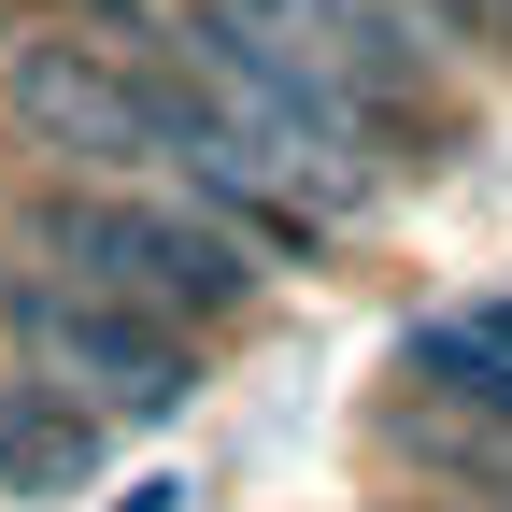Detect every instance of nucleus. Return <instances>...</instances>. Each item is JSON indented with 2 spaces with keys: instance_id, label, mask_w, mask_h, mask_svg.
<instances>
[{
  "instance_id": "obj_2",
  "label": "nucleus",
  "mask_w": 512,
  "mask_h": 512,
  "mask_svg": "<svg viewBox=\"0 0 512 512\" xmlns=\"http://www.w3.org/2000/svg\"><path fill=\"white\" fill-rule=\"evenodd\" d=\"M29 271L100 285L128 313H157V328H228L256 299V242H228L171 185H57V200H29Z\"/></svg>"
},
{
  "instance_id": "obj_8",
  "label": "nucleus",
  "mask_w": 512,
  "mask_h": 512,
  "mask_svg": "<svg viewBox=\"0 0 512 512\" xmlns=\"http://www.w3.org/2000/svg\"><path fill=\"white\" fill-rule=\"evenodd\" d=\"M456 15H512V0H456Z\"/></svg>"
},
{
  "instance_id": "obj_1",
  "label": "nucleus",
  "mask_w": 512,
  "mask_h": 512,
  "mask_svg": "<svg viewBox=\"0 0 512 512\" xmlns=\"http://www.w3.org/2000/svg\"><path fill=\"white\" fill-rule=\"evenodd\" d=\"M143 57H157V72H171L256 171L285 185L313 228L384 200V143H399V128H384V114L328 72V57L271 15V0H171V15L143 29Z\"/></svg>"
},
{
  "instance_id": "obj_7",
  "label": "nucleus",
  "mask_w": 512,
  "mask_h": 512,
  "mask_svg": "<svg viewBox=\"0 0 512 512\" xmlns=\"http://www.w3.org/2000/svg\"><path fill=\"white\" fill-rule=\"evenodd\" d=\"M399 370L427 384V399H456V413L512 427V342H484L470 313H441V328H413V342H399Z\"/></svg>"
},
{
  "instance_id": "obj_5",
  "label": "nucleus",
  "mask_w": 512,
  "mask_h": 512,
  "mask_svg": "<svg viewBox=\"0 0 512 512\" xmlns=\"http://www.w3.org/2000/svg\"><path fill=\"white\" fill-rule=\"evenodd\" d=\"M271 15L328 57V72H342L384 128H413V114L441 100V43H456V29H441L427 0H271Z\"/></svg>"
},
{
  "instance_id": "obj_6",
  "label": "nucleus",
  "mask_w": 512,
  "mask_h": 512,
  "mask_svg": "<svg viewBox=\"0 0 512 512\" xmlns=\"http://www.w3.org/2000/svg\"><path fill=\"white\" fill-rule=\"evenodd\" d=\"M100 470V413H72V399H43V384H15L0 399V484H86Z\"/></svg>"
},
{
  "instance_id": "obj_4",
  "label": "nucleus",
  "mask_w": 512,
  "mask_h": 512,
  "mask_svg": "<svg viewBox=\"0 0 512 512\" xmlns=\"http://www.w3.org/2000/svg\"><path fill=\"white\" fill-rule=\"evenodd\" d=\"M0 328H15L29 384L72 413H171L185 399V328H157V313H128L100 285H57V271H0Z\"/></svg>"
},
{
  "instance_id": "obj_3",
  "label": "nucleus",
  "mask_w": 512,
  "mask_h": 512,
  "mask_svg": "<svg viewBox=\"0 0 512 512\" xmlns=\"http://www.w3.org/2000/svg\"><path fill=\"white\" fill-rule=\"evenodd\" d=\"M0 128L57 171V185H143L157 171V57L114 29H0Z\"/></svg>"
}]
</instances>
